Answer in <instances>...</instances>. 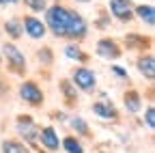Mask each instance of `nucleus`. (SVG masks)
<instances>
[{"label": "nucleus", "instance_id": "nucleus-1", "mask_svg": "<svg viewBox=\"0 0 155 153\" xmlns=\"http://www.w3.org/2000/svg\"><path fill=\"white\" fill-rule=\"evenodd\" d=\"M43 15H45V28L58 39L82 41L88 35V22L78 11H73L61 2L48 7L43 11Z\"/></svg>", "mask_w": 155, "mask_h": 153}, {"label": "nucleus", "instance_id": "nucleus-2", "mask_svg": "<svg viewBox=\"0 0 155 153\" xmlns=\"http://www.w3.org/2000/svg\"><path fill=\"white\" fill-rule=\"evenodd\" d=\"M15 131L22 138L24 145H30L32 149H37L39 145V125L35 123V119L30 114H19L15 119Z\"/></svg>", "mask_w": 155, "mask_h": 153}, {"label": "nucleus", "instance_id": "nucleus-3", "mask_svg": "<svg viewBox=\"0 0 155 153\" xmlns=\"http://www.w3.org/2000/svg\"><path fill=\"white\" fill-rule=\"evenodd\" d=\"M0 54L5 56V61H7V67H9V71L11 73H17V75H24L26 73V56H24V52L19 50L13 41H7V43H2V50H0Z\"/></svg>", "mask_w": 155, "mask_h": 153}, {"label": "nucleus", "instance_id": "nucleus-4", "mask_svg": "<svg viewBox=\"0 0 155 153\" xmlns=\"http://www.w3.org/2000/svg\"><path fill=\"white\" fill-rule=\"evenodd\" d=\"M17 97L22 99L24 104H28L30 108H39V106H43V101H45V93H43V88L39 86L35 80H24L22 84L17 86Z\"/></svg>", "mask_w": 155, "mask_h": 153}, {"label": "nucleus", "instance_id": "nucleus-5", "mask_svg": "<svg viewBox=\"0 0 155 153\" xmlns=\"http://www.w3.org/2000/svg\"><path fill=\"white\" fill-rule=\"evenodd\" d=\"M71 82L75 88H80L84 93H93L97 88V73L88 67H75L71 71Z\"/></svg>", "mask_w": 155, "mask_h": 153}, {"label": "nucleus", "instance_id": "nucleus-6", "mask_svg": "<svg viewBox=\"0 0 155 153\" xmlns=\"http://www.w3.org/2000/svg\"><path fill=\"white\" fill-rule=\"evenodd\" d=\"M95 52H97V56H99V58H104V61H119L121 54H123V48L119 45V41H116V39L104 37V39L97 41Z\"/></svg>", "mask_w": 155, "mask_h": 153}, {"label": "nucleus", "instance_id": "nucleus-7", "mask_svg": "<svg viewBox=\"0 0 155 153\" xmlns=\"http://www.w3.org/2000/svg\"><path fill=\"white\" fill-rule=\"evenodd\" d=\"M108 7H110V15L116 22L127 24V22L134 20V7L136 5L131 2V0H110Z\"/></svg>", "mask_w": 155, "mask_h": 153}, {"label": "nucleus", "instance_id": "nucleus-8", "mask_svg": "<svg viewBox=\"0 0 155 153\" xmlns=\"http://www.w3.org/2000/svg\"><path fill=\"white\" fill-rule=\"evenodd\" d=\"M22 28H24V32L30 37V39H35V41L43 39V37L48 35L45 22H41V17H37V15H26L24 20H22Z\"/></svg>", "mask_w": 155, "mask_h": 153}, {"label": "nucleus", "instance_id": "nucleus-9", "mask_svg": "<svg viewBox=\"0 0 155 153\" xmlns=\"http://www.w3.org/2000/svg\"><path fill=\"white\" fill-rule=\"evenodd\" d=\"M39 142H41V147L45 151H50V153H56L61 149V136H58V131L52 125L39 127Z\"/></svg>", "mask_w": 155, "mask_h": 153}, {"label": "nucleus", "instance_id": "nucleus-10", "mask_svg": "<svg viewBox=\"0 0 155 153\" xmlns=\"http://www.w3.org/2000/svg\"><path fill=\"white\" fill-rule=\"evenodd\" d=\"M93 114H97L99 119L104 121H119V110H116V106L108 99H99L93 104Z\"/></svg>", "mask_w": 155, "mask_h": 153}, {"label": "nucleus", "instance_id": "nucleus-11", "mask_svg": "<svg viewBox=\"0 0 155 153\" xmlns=\"http://www.w3.org/2000/svg\"><path fill=\"white\" fill-rule=\"evenodd\" d=\"M136 67H138L140 75H144V80H155V58H153V54L151 52H142L138 56V61H136Z\"/></svg>", "mask_w": 155, "mask_h": 153}, {"label": "nucleus", "instance_id": "nucleus-12", "mask_svg": "<svg viewBox=\"0 0 155 153\" xmlns=\"http://www.w3.org/2000/svg\"><path fill=\"white\" fill-rule=\"evenodd\" d=\"M123 106L129 114H138L142 110V95L136 91V88H129L123 93Z\"/></svg>", "mask_w": 155, "mask_h": 153}, {"label": "nucleus", "instance_id": "nucleus-13", "mask_svg": "<svg viewBox=\"0 0 155 153\" xmlns=\"http://www.w3.org/2000/svg\"><path fill=\"white\" fill-rule=\"evenodd\" d=\"M125 45L127 50H149L151 48V37H144V35H138V32H129L125 35Z\"/></svg>", "mask_w": 155, "mask_h": 153}, {"label": "nucleus", "instance_id": "nucleus-14", "mask_svg": "<svg viewBox=\"0 0 155 153\" xmlns=\"http://www.w3.org/2000/svg\"><path fill=\"white\" fill-rule=\"evenodd\" d=\"M134 17H138L142 24H147L149 28L155 26V9L153 5H138L134 7Z\"/></svg>", "mask_w": 155, "mask_h": 153}, {"label": "nucleus", "instance_id": "nucleus-15", "mask_svg": "<svg viewBox=\"0 0 155 153\" xmlns=\"http://www.w3.org/2000/svg\"><path fill=\"white\" fill-rule=\"evenodd\" d=\"M63 52L69 61H75V63H86L88 61V54L82 50V45H78V41H71L69 45H65Z\"/></svg>", "mask_w": 155, "mask_h": 153}, {"label": "nucleus", "instance_id": "nucleus-16", "mask_svg": "<svg viewBox=\"0 0 155 153\" xmlns=\"http://www.w3.org/2000/svg\"><path fill=\"white\" fill-rule=\"evenodd\" d=\"M5 32L11 41H17L24 37V28H22V20H17V17H11V20L5 22Z\"/></svg>", "mask_w": 155, "mask_h": 153}, {"label": "nucleus", "instance_id": "nucleus-17", "mask_svg": "<svg viewBox=\"0 0 155 153\" xmlns=\"http://www.w3.org/2000/svg\"><path fill=\"white\" fill-rule=\"evenodd\" d=\"M61 149H63L65 153H86V151H84V145L80 142V138L73 136V134H69V136H65V138L61 140Z\"/></svg>", "mask_w": 155, "mask_h": 153}, {"label": "nucleus", "instance_id": "nucleus-18", "mask_svg": "<svg viewBox=\"0 0 155 153\" xmlns=\"http://www.w3.org/2000/svg\"><path fill=\"white\" fill-rule=\"evenodd\" d=\"M0 149H2V153H30V149L22 140H15V138H5L0 142Z\"/></svg>", "mask_w": 155, "mask_h": 153}, {"label": "nucleus", "instance_id": "nucleus-19", "mask_svg": "<svg viewBox=\"0 0 155 153\" xmlns=\"http://www.w3.org/2000/svg\"><path fill=\"white\" fill-rule=\"evenodd\" d=\"M69 121V125H71V129L78 134V136H84V138H91V127H88V123L82 119V117H69L67 119Z\"/></svg>", "mask_w": 155, "mask_h": 153}, {"label": "nucleus", "instance_id": "nucleus-20", "mask_svg": "<svg viewBox=\"0 0 155 153\" xmlns=\"http://www.w3.org/2000/svg\"><path fill=\"white\" fill-rule=\"evenodd\" d=\"M61 93L65 95L67 104H78V91L71 80H61Z\"/></svg>", "mask_w": 155, "mask_h": 153}, {"label": "nucleus", "instance_id": "nucleus-21", "mask_svg": "<svg viewBox=\"0 0 155 153\" xmlns=\"http://www.w3.org/2000/svg\"><path fill=\"white\" fill-rule=\"evenodd\" d=\"M24 5L28 7V11H35V13H43L48 9L45 0H24Z\"/></svg>", "mask_w": 155, "mask_h": 153}, {"label": "nucleus", "instance_id": "nucleus-22", "mask_svg": "<svg viewBox=\"0 0 155 153\" xmlns=\"http://www.w3.org/2000/svg\"><path fill=\"white\" fill-rule=\"evenodd\" d=\"M39 61H41L43 65H52L54 63V54H52V50L50 48H43V50H39Z\"/></svg>", "mask_w": 155, "mask_h": 153}, {"label": "nucleus", "instance_id": "nucleus-23", "mask_svg": "<svg viewBox=\"0 0 155 153\" xmlns=\"http://www.w3.org/2000/svg\"><path fill=\"white\" fill-rule=\"evenodd\" d=\"M144 123H147V127H149L151 131L155 129V108H153V106H149L147 112H144Z\"/></svg>", "mask_w": 155, "mask_h": 153}, {"label": "nucleus", "instance_id": "nucleus-24", "mask_svg": "<svg viewBox=\"0 0 155 153\" xmlns=\"http://www.w3.org/2000/svg\"><path fill=\"white\" fill-rule=\"evenodd\" d=\"M110 71L116 75V78H121V80H127V69H123V67H119V65H112V67H110Z\"/></svg>", "mask_w": 155, "mask_h": 153}, {"label": "nucleus", "instance_id": "nucleus-25", "mask_svg": "<svg viewBox=\"0 0 155 153\" xmlns=\"http://www.w3.org/2000/svg\"><path fill=\"white\" fill-rule=\"evenodd\" d=\"M22 0H0V7H7V5H17Z\"/></svg>", "mask_w": 155, "mask_h": 153}, {"label": "nucleus", "instance_id": "nucleus-26", "mask_svg": "<svg viewBox=\"0 0 155 153\" xmlns=\"http://www.w3.org/2000/svg\"><path fill=\"white\" fill-rule=\"evenodd\" d=\"M5 91H7V84H5L2 80H0V97H2V95H5Z\"/></svg>", "mask_w": 155, "mask_h": 153}, {"label": "nucleus", "instance_id": "nucleus-27", "mask_svg": "<svg viewBox=\"0 0 155 153\" xmlns=\"http://www.w3.org/2000/svg\"><path fill=\"white\" fill-rule=\"evenodd\" d=\"M75 2H91V0H75Z\"/></svg>", "mask_w": 155, "mask_h": 153}, {"label": "nucleus", "instance_id": "nucleus-28", "mask_svg": "<svg viewBox=\"0 0 155 153\" xmlns=\"http://www.w3.org/2000/svg\"><path fill=\"white\" fill-rule=\"evenodd\" d=\"M0 67H2V54H0Z\"/></svg>", "mask_w": 155, "mask_h": 153}]
</instances>
